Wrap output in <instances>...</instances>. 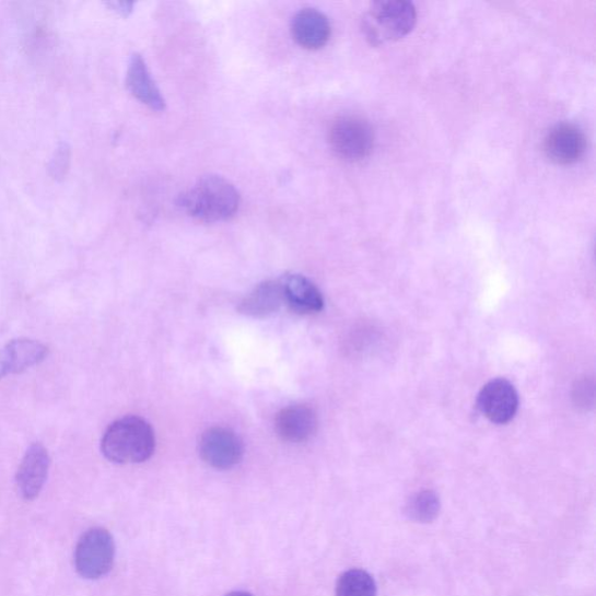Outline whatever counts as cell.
Wrapping results in <instances>:
<instances>
[{"mask_svg": "<svg viewBox=\"0 0 596 596\" xmlns=\"http://www.w3.org/2000/svg\"><path fill=\"white\" fill-rule=\"evenodd\" d=\"M574 399L580 407H588L594 401V384L588 381H584L575 387Z\"/></svg>", "mask_w": 596, "mask_h": 596, "instance_id": "d6986e66", "label": "cell"}, {"mask_svg": "<svg viewBox=\"0 0 596 596\" xmlns=\"http://www.w3.org/2000/svg\"><path fill=\"white\" fill-rule=\"evenodd\" d=\"M374 577L364 570L353 569L342 573L336 585V596H376Z\"/></svg>", "mask_w": 596, "mask_h": 596, "instance_id": "e0dca14e", "label": "cell"}, {"mask_svg": "<svg viewBox=\"0 0 596 596\" xmlns=\"http://www.w3.org/2000/svg\"><path fill=\"white\" fill-rule=\"evenodd\" d=\"M70 165V149L67 143H60L56 153H54L50 164L49 173L52 178L62 179L67 175Z\"/></svg>", "mask_w": 596, "mask_h": 596, "instance_id": "ac0fdd59", "label": "cell"}, {"mask_svg": "<svg viewBox=\"0 0 596 596\" xmlns=\"http://www.w3.org/2000/svg\"><path fill=\"white\" fill-rule=\"evenodd\" d=\"M418 13L406 0H385L374 3L363 20L366 39L373 46H382L405 38L414 25Z\"/></svg>", "mask_w": 596, "mask_h": 596, "instance_id": "3957f363", "label": "cell"}, {"mask_svg": "<svg viewBox=\"0 0 596 596\" xmlns=\"http://www.w3.org/2000/svg\"><path fill=\"white\" fill-rule=\"evenodd\" d=\"M518 394L505 378H495L484 385L479 394L478 406L487 419L495 424H507L518 410Z\"/></svg>", "mask_w": 596, "mask_h": 596, "instance_id": "52a82bcc", "label": "cell"}, {"mask_svg": "<svg viewBox=\"0 0 596 596\" xmlns=\"http://www.w3.org/2000/svg\"><path fill=\"white\" fill-rule=\"evenodd\" d=\"M101 448L104 457L113 463L140 464L154 454V431L148 421L126 417L106 429Z\"/></svg>", "mask_w": 596, "mask_h": 596, "instance_id": "7a4b0ae2", "label": "cell"}, {"mask_svg": "<svg viewBox=\"0 0 596 596\" xmlns=\"http://www.w3.org/2000/svg\"><path fill=\"white\" fill-rule=\"evenodd\" d=\"M108 7H110L114 11L122 15H128L129 13L132 12L133 4L126 3V2H113V3H108Z\"/></svg>", "mask_w": 596, "mask_h": 596, "instance_id": "ffe728a7", "label": "cell"}, {"mask_svg": "<svg viewBox=\"0 0 596 596\" xmlns=\"http://www.w3.org/2000/svg\"><path fill=\"white\" fill-rule=\"evenodd\" d=\"M47 354L48 349L38 340L28 338L11 340L0 349V378L39 365Z\"/></svg>", "mask_w": 596, "mask_h": 596, "instance_id": "30bf717a", "label": "cell"}, {"mask_svg": "<svg viewBox=\"0 0 596 596\" xmlns=\"http://www.w3.org/2000/svg\"><path fill=\"white\" fill-rule=\"evenodd\" d=\"M374 141L372 125L364 118L341 116L330 126V147L342 160L354 162L366 159L374 149Z\"/></svg>", "mask_w": 596, "mask_h": 596, "instance_id": "5b68a950", "label": "cell"}, {"mask_svg": "<svg viewBox=\"0 0 596 596\" xmlns=\"http://www.w3.org/2000/svg\"><path fill=\"white\" fill-rule=\"evenodd\" d=\"M316 412L306 406H291L282 409L276 420L278 436L287 442L300 444L312 440L317 431Z\"/></svg>", "mask_w": 596, "mask_h": 596, "instance_id": "8fae6325", "label": "cell"}, {"mask_svg": "<svg viewBox=\"0 0 596 596\" xmlns=\"http://www.w3.org/2000/svg\"><path fill=\"white\" fill-rule=\"evenodd\" d=\"M178 207L206 223L227 221L241 206V195L224 177L208 175L178 197Z\"/></svg>", "mask_w": 596, "mask_h": 596, "instance_id": "6da1fadb", "label": "cell"}, {"mask_svg": "<svg viewBox=\"0 0 596 596\" xmlns=\"http://www.w3.org/2000/svg\"><path fill=\"white\" fill-rule=\"evenodd\" d=\"M116 546L110 533L103 528L87 530L75 549V568L84 580L96 581L113 570Z\"/></svg>", "mask_w": 596, "mask_h": 596, "instance_id": "277c9868", "label": "cell"}, {"mask_svg": "<svg viewBox=\"0 0 596 596\" xmlns=\"http://www.w3.org/2000/svg\"><path fill=\"white\" fill-rule=\"evenodd\" d=\"M545 149L548 157L554 164L572 165L585 154L586 137L573 124H559L548 133Z\"/></svg>", "mask_w": 596, "mask_h": 596, "instance_id": "9c48e42d", "label": "cell"}, {"mask_svg": "<svg viewBox=\"0 0 596 596\" xmlns=\"http://www.w3.org/2000/svg\"><path fill=\"white\" fill-rule=\"evenodd\" d=\"M126 85L139 102L148 105L152 110H165L166 101L162 97L149 67L140 54H133L130 59L128 74H126Z\"/></svg>", "mask_w": 596, "mask_h": 596, "instance_id": "5bb4252c", "label": "cell"}, {"mask_svg": "<svg viewBox=\"0 0 596 596\" xmlns=\"http://www.w3.org/2000/svg\"><path fill=\"white\" fill-rule=\"evenodd\" d=\"M292 34L301 47L315 50L328 44L331 25L327 15L318 10L303 9L293 17Z\"/></svg>", "mask_w": 596, "mask_h": 596, "instance_id": "7c38bea8", "label": "cell"}, {"mask_svg": "<svg viewBox=\"0 0 596 596\" xmlns=\"http://www.w3.org/2000/svg\"><path fill=\"white\" fill-rule=\"evenodd\" d=\"M284 303L281 282L267 281L247 295L239 305V313L249 317L265 318L276 314Z\"/></svg>", "mask_w": 596, "mask_h": 596, "instance_id": "9a60e30c", "label": "cell"}, {"mask_svg": "<svg viewBox=\"0 0 596 596\" xmlns=\"http://www.w3.org/2000/svg\"><path fill=\"white\" fill-rule=\"evenodd\" d=\"M50 457L40 443L32 444L17 468L15 481L21 495L32 501L38 498L48 478Z\"/></svg>", "mask_w": 596, "mask_h": 596, "instance_id": "ba28073f", "label": "cell"}, {"mask_svg": "<svg viewBox=\"0 0 596 596\" xmlns=\"http://www.w3.org/2000/svg\"><path fill=\"white\" fill-rule=\"evenodd\" d=\"M225 596H255L247 592H231Z\"/></svg>", "mask_w": 596, "mask_h": 596, "instance_id": "44dd1931", "label": "cell"}, {"mask_svg": "<svg viewBox=\"0 0 596 596\" xmlns=\"http://www.w3.org/2000/svg\"><path fill=\"white\" fill-rule=\"evenodd\" d=\"M284 303L301 315L317 314L324 308V299L319 289L309 280L299 274L285 276L281 280Z\"/></svg>", "mask_w": 596, "mask_h": 596, "instance_id": "4fadbf2b", "label": "cell"}, {"mask_svg": "<svg viewBox=\"0 0 596 596\" xmlns=\"http://www.w3.org/2000/svg\"><path fill=\"white\" fill-rule=\"evenodd\" d=\"M440 512L441 499L436 492L429 490L413 494L405 507L406 516L414 523H422V525L435 521Z\"/></svg>", "mask_w": 596, "mask_h": 596, "instance_id": "2e32d148", "label": "cell"}, {"mask_svg": "<svg viewBox=\"0 0 596 596\" xmlns=\"http://www.w3.org/2000/svg\"><path fill=\"white\" fill-rule=\"evenodd\" d=\"M198 451L209 466L215 469H230L243 459L244 444L236 432L223 426H213L203 432Z\"/></svg>", "mask_w": 596, "mask_h": 596, "instance_id": "8992f818", "label": "cell"}]
</instances>
